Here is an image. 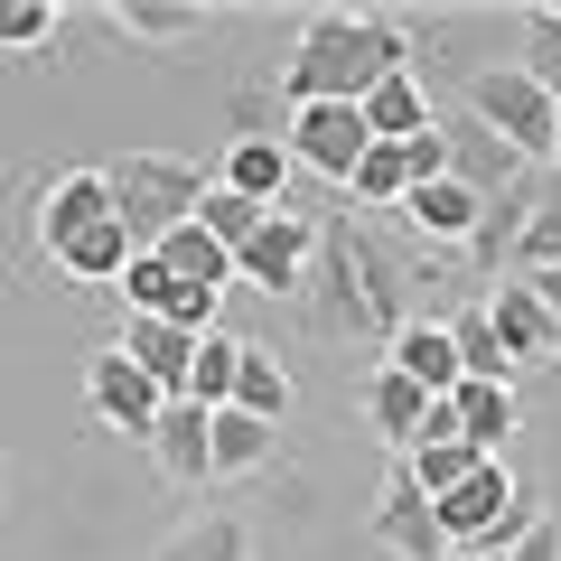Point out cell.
<instances>
[{"label":"cell","mask_w":561,"mask_h":561,"mask_svg":"<svg viewBox=\"0 0 561 561\" xmlns=\"http://www.w3.org/2000/svg\"><path fill=\"white\" fill-rule=\"evenodd\" d=\"M552 169H561V113H552Z\"/></svg>","instance_id":"38"},{"label":"cell","mask_w":561,"mask_h":561,"mask_svg":"<svg viewBox=\"0 0 561 561\" xmlns=\"http://www.w3.org/2000/svg\"><path fill=\"white\" fill-rule=\"evenodd\" d=\"M505 561H561V524H552V515H534V534H524Z\"/></svg>","instance_id":"36"},{"label":"cell","mask_w":561,"mask_h":561,"mask_svg":"<svg viewBox=\"0 0 561 561\" xmlns=\"http://www.w3.org/2000/svg\"><path fill=\"white\" fill-rule=\"evenodd\" d=\"M486 328H496V346H505V365H561V328H552V309L534 300V280H496V290H486Z\"/></svg>","instance_id":"8"},{"label":"cell","mask_w":561,"mask_h":561,"mask_svg":"<svg viewBox=\"0 0 561 561\" xmlns=\"http://www.w3.org/2000/svg\"><path fill=\"white\" fill-rule=\"evenodd\" d=\"M375 542L393 561H449V534H440V515H431V496H421L412 478H383V496H375Z\"/></svg>","instance_id":"10"},{"label":"cell","mask_w":561,"mask_h":561,"mask_svg":"<svg viewBox=\"0 0 561 561\" xmlns=\"http://www.w3.org/2000/svg\"><path fill=\"white\" fill-rule=\"evenodd\" d=\"M131 253H140V243H131V225H122V216H103L94 234H76V243L57 253V272L76 280V290H94V280H113V290H122V272H131Z\"/></svg>","instance_id":"19"},{"label":"cell","mask_w":561,"mask_h":561,"mask_svg":"<svg viewBox=\"0 0 561 561\" xmlns=\"http://www.w3.org/2000/svg\"><path fill=\"white\" fill-rule=\"evenodd\" d=\"M356 113H365V131H375V140H412V131H431V122H440V113H431V94H421L412 76H383Z\"/></svg>","instance_id":"23"},{"label":"cell","mask_w":561,"mask_h":561,"mask_svg":"<svg viewBox=\"0 0 561 561\" xmlns=\"http://www.w3.org/2000/svg\"><path fill=\"white\" fill-rule=\"evenodd\" d=\"M150 561H253V534H243V515H225V505H206V515H179L160 542H150Z\"/></svg>","instance_id":"15"},{"label":"cell","mask_w":561,"mask_h":561,"mask_svg":"<svg viewBox=\"0 0 561 561\" xmlns=\"http://www.w3.org/2000/svg\"><path fill=\"white\" fill-rule=\"evenodd\" d=\"M113 28L140 38V47H187V38H206V10L197 0H122Z\"/></svg>","instance_id":"20"},{"label":"cell","mask_w":561,"mask_h":561,"mask_svg":"<svg viewBox=\"0 0 561 561\" xmlns=\"http://www.w3.org/2000/svg\"><path fill=\"white\" fill-rule=\"evenodd\" d=\"M272 113L290 122V103H272V94H234V103H225V122H234V140H272Z\"/></svg>","instance_id":"35"},{"label":"cell","mask_w":561,"mask_h":561,"mask_svg":"<svg viewBox=\"0 0 561 561\" xmlns=\"http://www.w3.org/2000/svg\"><path fill=\"white\" fill-rule=\"evenodd\" d=\"M515 66L561 103V10H524V57Z\"/></svg>","instance_id":"30"},{"label":"cell","mask_w":561,"mask_h":561,"mask_svg":"<svg viewBox=\"0 0 561 561\" xmlns=\"http://www.w3.org/2000/svg\"><path fill=\"white\" fill-rule=\"evenodd\" d=\"M216 187H234V197H253V206H290V150H280V140H234L225 169H216Z\"/></svg>","instance_id":"18"},{"label":"cell","mask_w":561,"mask_h":561,"mask_svg":"<svg viewBox=\"0 0 561 561\" xmlns=\"http://www.w3.org/2000/svg\"><path fill=\"white\" fill-rule=\"evenodd\" d=\"M160 262H169V272H179V280H187V290H234V253H225V243H216V234H206V225H197V216H187V225H179V234H169V243H160Z\"/></svg>","instance_id":"22"},{"label":"cell","mask_w":561,"mask_h":561,"mask_svg":"<svg viewBox=\"0 0 561 561\" xmlns=\"http://www.w3.org/2000/svg\"><path fill=\"white\" fill-rule=\"evenodd\" d=\"M47 38H57V0H0V57H28Z\"/></svg>","instance_id":"32"},{"label":"cell","mask_w":561,"mask_h":561,"mask_svg":"<svg viewBox=\"0 0 561 561\" xmlns=\"http://www.w3.org/2000/svg\"><path fill=\"white\" fill-rule=\"evenodd\" d=\"M356 402H365V421H375L393 449H412V440H421V421H431V393H421L412 375H393V365H375Z\"/></svg>","instance_id":"16"},{"label":"cell","mask_w":561,"mask_h":561,"mask_svg":"<svg viewBox=\"0 0 561 561\" xmlns=\"http://www.w3.org/2000/svg\"><path fill=\"white\" fill-rule=\"evenodd\" d=\"M393 150H402V179H412V187L449 179V131H440V122H431V131H412V140H393Z\"/></svg>","instance_id":"34"},{"label":"cell","mask_w":561,"mask_h":561,"mask_svg":"<svg viewBox=\"0 0 561 561\" xmlns=\"http://www.w3.org/2000/svg\"><path fill=\"white\" fill-rule=\"evenodd\" d=\"M300 319H309V337H393L402 328V272L375 253V234L356 216L319 225V262L300 280Z\"/></svg>","instance_id":"1"},{"label":"cell","mask_w":561,"mask_h":561,"mask_svg":"<svg viewBox=\"0 0 561 561\" xmlns=\"http://www.w3.org/2000/svg\"><path fill=\"white\" fill-rule=\"evenodd\" d=\"M234 412H253V421H272V431H280V412H290V375H280V356H272V346H243Z\"/></svg>","instance_id":"28"},{"label":"cell","mask_w":561,"mask_h":561,"mask_svg":"<svg viewBox=\"0 0 561 561\" xmlns=\"http://www.w3.org/2000/svg\"><path fill=\"white\" fill-rule=\"evenodd\" d=\"M243 346L253 337H197V365H187V402H197V412H225V402H234V375H243Z\"/></svg>","instance_id":"24"},{"label":"cell","mask_w":561,"mask_h":561,"mask_svg":"<svg viewBox=\"0 0 561 561\" xmlns=\"http://www.w3.org/2000/svg\"><path fill=\"white\" fill-rule=\"evenodd\" d=\"M122 356L160 383L169 402H187V365H197V337H187V328H169V319H131V309H122Z\"/></svg>","instance_id":"13"},{"label":"cell","mask_w":561,"mask_h":561,"mask_svg":"<svg viewBox=\"0 0 561 561\" xmlns=\"http://www.w3.org/2000/svg\"><path fill=\"white\" fill-rule=\"evenodd\" d=\"M383 365H393V375H412L431 402L459 393V346H449V319H402L393 337H383Z\"/></svg>","instance_id":"11"},{"label":"cell","mask_w":561,"mask_h":561,"mask_svg":"<svg viewBox=\"0 0 561 561\" xmlns=\"http://www.w3.org/2000/svg\"><path fill=\"white\" fill-rule=\"evenodd\" d=\"M103 179H113V216L131 225L140 253H160V243L197 216V197H206V169L197 160H169V150H131V160H113Z\"/></svg>","instance_id":"3"},{"label":"cell","mask_w":561,"mask_h":561,"mask_svg":"<svg viewBox=\"0 0 561 561\" xmlns=\"http://www.w3.org/2000/svg\"><path fill=\"white\" fill-rule=\"evenodd\" d=\"M449 412H459V440L478 459H505V440H515V383H459Z\"/></svg>","instance_id":"17"},{"label":"cell","mask_w":561,"mask_h":561,"mask_svg":"<svg viewBox=\"0 0 561 561\" xmlns=\"http://www.w3.org/2000/svg\"><path fill=\"white\" fill-rule=\"evenodd\" d=\"M449 346H459V383H515V365H505L496 328H486V300L449 319Z\"/></svg>","instance_id":"27"},{"label":"cell","mask_w":561,"mask_h":561,"mask_svg":"<svg viewBox=\"0 0 561 561\" xmlns=\"http://www.w3.org/2000/svg\"><path fill=\"white\" fill-rule=\"evenodd\" d=\"M468 113H478V131L505 140L515 160H552V113L561 103L542 94L524 66H478V76H468Z\"/></svg>","instance_id":"4"},{"label":"cell","mask_w":561,"mask_h":561,"mask_svg":"<svg viewBox=\"0 0 561 561\" xmlns=\"http://www.w3.org/2000/svg\"><path fill=\"white\" fill-rule=\"evenodd\" d=\"M206 421H216V412H197V402H169V412H160V431L140 440V449H150V468H160L169 486H206V478H216V449H206Z\"/></svg>","instance_id":"12"},{"label":"cell","mask_w":561,"mask_h":561,"mask_svg":"<svg viewBox=\"0 0 561 561\" xmlns=\"http://www.w3.org/2000/svg\"><path fill=\"white\" fill-rule=\"evenodd\" d=\"M84 402H94L103 431H131V440H150V431H160V412H169V393L140 375L122 346H103V356L84 365Z\"/></svg>","instance_id":"7"},{"label":"cell","mask_w":561,"mask_h":561,"mask_svg":"<svg viewBox=\"0 0 561 561\" xmlns=\"http://www.w3.org/2000/svg\"><path fill=\"white\" fill-rule=\"evenodd\" d=\"M262 216H272V206H253V197H234V187H216V179H206V197H197V225H206V234L225 243V253H243V243L262 234Z\"/></svg>","instance_id":"29"},{"label":"cell","mask_w":561,"mask_h":561,"mask_svg":"<svg viewBox=\"0 0 561 561\" xmlns=\"http://www.w3.org/2000/svg\"><path fill=\"white\" fill-rule=\"evenodd\" d=\"M393 216L412 225L421 243H478V216H486V197H478V187H459V179H431V187H412V197H402Z\"/></svg>","instance_id":"14"},{"label":"cell","mask_w":561,"mask_h":561,"mask_svg":"<svg viewBox=\"0 0 561 561\" xmlns=\"http://www.w3.org/2000/svg\"><path fill=\"white\" fill-rule=\"evenodd\" d=\"M524 280H534V300L552 309V328H561V262H552V272H524Z\"/></svg>","instance_id":"37"},{"label":"cell","mask_w":561,"mask_h":561,"mask_svg":"<svg viewBox=\"0 0 561 561\" xmlns=\"http://www.w3.org/2000/svg\"><path fill=\"white\" fill-rule=\"evenodd\" d=\"M515 262H524V272H552V262H561V179H552V187H534V216H524Z\"/></svg>","instance_id":"31"},{"label":"cell","mask_w":561,"mask_h":561,"mask_svg":"<svg viewBox=\"0 0 561 561\" xmlns=\"http://www.w3.org/2000/svg\"><path fill=\"white\" fill-rule=\"evenodd\" d=\"M309 262H319V225H309V216H290V206H272V216H262V234L234 253V280L272 290V300H300Z\"/></svg>","instance_id":"6"},{"label":"cell","mask_w":561,"mask_h":561,"mask_svg":"<svg viewBox=\"0 0 561 561\" xmlns=\"http://www.w3.org/2000/svg\"><path fill=\"white\" fill-rule=\"evenodd\" d=\"M383 76H412V47L393 20H356V10H319L280 66V103H365Z\"/></svg>","instance_id":"2"},{"label":"cell","mask_w":561,"mask_h":561,"mask_svg":"<svg viewBox=\"0 0 561 561\" xmlns=\"http://www.w3.org/2000/svg\"><path fill=\"white\" fill-rule=\"evenodd\" d=\"M524 206H534V179H515L505 197H486V216H478V243H468V253H478V272H505V253L524 243Z\"/></svg>","instance_id":"26"},{"label":"cell","mask_w":561,"mask_h":561,"mask_svg":"<svg viewBox=\"0 0 561 561\" xmlns=\"http://www.w3.org/2000/svg\"><path fill=\"white\" fill-rule=\"evenodd\" d=\"M272 421H253V412H234V402H225L216 421H206V449H216V478H253L262 459H272Z\"/></svg>","instance_id":"21"},{"label":"cell","mask_w":561,"mask_h":561,"mask_svg":"<svg viewBox=\"0 0 561 561\" xmlns=\"http://www.w3.org/2000/svg\"><path fill=\"white\" fill-rule=\"evenodd\" d=\"M103 216H113V179H103V169H57V179L38 187V243H47V262H57L76 234H94Z\"/></svg>","instance_id":"9"},{"label":"cell","mask_w":561,"mask_h":561,"mask_svg":"<svg viewBox=\"0 0 561 561\" xmlns=\"http://www.w3.org/2000/svg\"><path fill=\"white\" fill-rule=\"evenodd\" d=\"M280 150H290V169H319V179H356V160L375 150V131H365L356 103H290V122H280Z\"/></svg>","instance_id":"5"},{"label":"cell","mask_w":561,"mask_h":561,"mask_svg":"<svg viewBox=\"0 0 561 561\" xmlns=\"http://www.w3.org/2000/svg\"><path fill=\"white\" fill-rule=\"evenodd\" d=\"M449 561H496V552H449Z\"/></svg>","instance_id":"39"},{"label":"cell","mask_w":561,"mask_h":561,"mask_svg":"<svg viewBox=\"0 0 561 561\" xmlns=\"http://www.w3.org/2000/svg\"><path fill=\"white\" fill-rule=\"evenodd\" d=\"M346 187H356L365 206H402V197H412V179H402V150H393V140H375V150L356 160V179H346Z\"/></svg>","instance_id":"33"},{"label":"cell","mask_w":561,"mask_h":561,"mask_svg":"<svg viewBox=\"0 0 561 561\" xmlns=\"http://www.w3.org/2000/svg\"><path fill=\"white\" fill-rule=\"evenodd\" d=\"M478 468H486V459H478L468 440H421V449H402V478H412V486H421L431 505H440L449 486H468Z\"/></svg>","instance_id":"25"}]
</instances>
